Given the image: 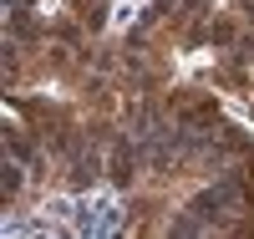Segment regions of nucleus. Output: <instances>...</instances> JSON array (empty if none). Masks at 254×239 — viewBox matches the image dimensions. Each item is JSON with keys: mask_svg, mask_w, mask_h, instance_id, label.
Segmentation results:
<instances>
[{"mask_svg": "<svg viewBox=\"0 0 254 239\" xmlns=\"http://www.w3.org/2000/svg\"><path fill=\"white\" fill-rule=\"evenodd\" d=\"M127 234L254 239V133L224 107L132 102L112 153Z\"/></svg>", "mask_w": 254, "mask_h": 239, "instance_id": "nucleus-2", "label": "nucleus"}, {"mask_svg": "<svg viewBox=\"0 0 254 239\" xmlns=\"http://www.w3.org/2000/svg\"><path fill=\"white\" fill-rule=\"evenodd\" d=\"M112 0H5V36L20 41H102Z\"/></svg>", "mask_w": 254, "mask_h": 239, "instance_id": "nucleus-4", "label": "nucleus"}, {"mask_svg": "<svg viewBox=\"0 0 254 239\" xmlns=\"http://www.w3.org/2000/svg\"><path fill=\"white\" fill-rule=\"evenodd\" d=\"M229 5H234V10H239V20L254 31V0H229Z\"/></svg>", "mask_w": 254, "mask_h": 239, "instance_id": "nucleus-5", "label": "nucleus"}, {"mask_svg": "<svg viewBox=\"0 0 254 239\" xmlns=\"http://www.w3.org/2000/svg\"><path fill=\"white\" fill-rule=\"evenodd\" d=\"M142 102L239 107L254 117V31L219 0H147L122 36Z\"/></svg>", "mask_w": 254, "mask_h": 239, "instance_id": "nucleus-3", "label": "nucleus"}, {"mask_svg": "<svg viewBox=\"0 0 254 239\" xmlns=\"http://www.w3.org/2000/svg\"><path fill=\"white\" fill-rule=\"evenodd\" d=\"M137 86L122 41H20L0 51L5 158L36 193H87L112 178V153Z\"/></svg>", "mask_w": 254, "mask_h": 239, "instance_id": "nucleus-1", "label": "nucleus"}]
</instances>
